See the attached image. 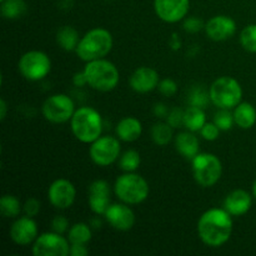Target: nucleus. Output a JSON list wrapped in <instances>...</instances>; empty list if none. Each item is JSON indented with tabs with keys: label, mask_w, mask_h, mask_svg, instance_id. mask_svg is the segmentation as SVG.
I'll return each instance as SVG.
<instances>
[{
	"label": "nucleus",
	"mask_w": 256,
	"mask_h": 256,
	"mask_svg": "<svg viewBox=\"0 0 256 256\" xmlns=\"http://www.w3.org/2000/svg\"><path fill=\"white\" fill-rule=\"evenodd\" d=\"M232 215L225 209L212 208L206 210L198 222V235L205 245L220 248L226 244L232 234Z\"/></svg>",
	"instance_id": "obj_1"
},
{
	"label": "nucleus",
	"mask_w": 256,
	"mask_h": 256,
	"mask_svg": "<svg viewBox=\"0 0 256 256\" xmlns=\"http://www.w3.org/2000/svg\"><path fill=\"white\" fill-rule=\"evenodd\" d=\"M70 129L75 139L80 142L92 144L102 136V118L94 108L82 106L75 110L70 120Z\"/></svg>",
	"instance_id": "obj_2"
},
{
	"label": "nucleus",
	"mask_w": 256,
	"mask_h": 256,
	"mask_svg": "<svg viewBox=\"0 0 256 256\" xmlns=\"http://www.w3.org/2000/svg\"><path fill=\"white\" fill-rule=\"evenodd\" d=\"M112 45L114 40L109 30L104 28H94L82 35L75 52L80 60L88 62L106 56L112 52Z\"/></svg>",
	"instance_id": "obj_3"
},
{
	"label": "nucleus",
	"mask_w": 256,
	"mask_h": 256,
	"mask_svg": "<svg viewBox=\"0 0 256 256\" xmlns=\"http://www.w3.org/2000/svg\"><path fill=\"white\" fill-rule=\"evenodd\" d=\"M84 72L86 75L88 85L98 92H112L119 84L120 72L116 65L104 58L88 62Z\"/></svg>",
	"instance_id": "obj_4"
},
{
	"label": "nucleus",
	"mask_w": 256,
	"mask_h": 256,
	"mask_svg": "<svg viewBox=\"0 0 256 256\" xmlns=\"http://www.w3.org/2000/svg\"><path fill=\"white\" fill-rule=\"evenodd\" d=\"M114 192L122 202L128 205H138L148 199L150 186L142 175L125 172L115 180Z\"/></svg>",
	"instance_id": "obj_5"
},
{
	"label": "nucleus",
	"mask_w": 256,
	"mask_h": 256,
	"mask_svg": "<svg viewBox=\"0 0 256 256\" xmlns=\"http://www.w3.org/2000/svg\"><path fill=\"white\" fill-rule=\"evenodd\" d=\"M210 100L219 109H234L242 100V88L232 76H220L212 84Z\"/></svg>",
	"instance_id": "obj_6"
},
{
	"label": "nucleus",
	"mask_w": 256,
	"mask_h": 256,
	"mask_svg": "<svg viewBox=\"0 0 256 256\" xmlns=\"http://www.w3.org/2000/svg\"><path fill=\"white\" fill-rule=\"evenodd\" d=\"M192 175L200 186L212 188L222 175V164L216 155L212 152H199L192 160Z\"/></svg>",
	"instance_id": "obj_7"
},
{
	"label": "nucleus",
	"mask_w": 256,
	"mask_h": 256,
	"mask_svg": "<svg viewBox=\"0 0 256 256\" xmlns=\"http://www.w3.org/2000/svg\"><path fill=\"white\" fill-rule=\"evenodd\" d=\"M18 69L29 82H39L49 75L52 70V60L46 52L30 50L20 56Z\"/></svg>",
	"instance_id": "obj_8"
},
{
	"label": "nucleus",
	"mask_w": 256,
	"mask_h": 256,
	"mask_svg": "<svg viewBox=\"0 0 256 256\" xmlns=\"http://www.w3.org/2000/svg\"><path fill=\"white\" fill-rule=\"evenodd\" d=\"M75 104L66 94H54L48 98L42 106V116L52 124H64L72 120L75 112Z\"/></svg>",
	"instance_id": "obj_9"
},
{
	"label": "nucleus",
	"mask_w": 256,
	"mask_h": 256,
	"mask_svg": "<svg viewBox=\"0 0 256 256\" xmlns=\"http://www.w3.org/2000/svg\"><path fill=\"white\" fill-rule=\"evenodd\" d=\"M120 139L110 135L98 138L90 144L89 155L92 162L98 166H109L120 158Z\"/></svg>",
	"instance_id": "obj_10"
},
{
	"label": "nucleus",
	"mask_w": 256,
	"mask_h": 256,
	"mask_svg": "<svg viewBox=\"0 0 256 256\" xmlns=\"http://www.w3.org/2000/svg\"><path fill=\"white\" fill-rule=\"evenodd\" d=\"M70 244L68 238L55 232H42L32 242L34 256H68L70 255Z\"/></svg>",
	"instance_id": "obj_11"
},
{
	"label": "nucleus",
	"mask_w": 256,
	"mask_h": 256,
	"mask_svg": "<svg viewBox=\"0 0 256 256\" xmlns=\"http://www.w3.org/2000/svg\"><path fill=\"white\" fill-rule=\"evenodd\" d=\"M76 198V189L74 184L68 179H56L50 184L48 189V199L50 204L60 210L72 206Z\"/></svg>",
	"instance_id": "obj_12"
},
{
	"label": "nucleus",
	"mask_w": 256,
	"mask_h": 256,
	"mask_svg": "<svg viewBox=\"0 0 256 256\" xmlns=\"http://www.w3.org/2000/svg\"><path fill=\"white\" fill-rule=\"evenodd\" d=\"M190 0H154V9L160 20L175 24L186 18Z\"/></svg>",
	"instance_id": "obj_13"
},
{
	"label": "nucleus",
	"mask_w": 256,
	"mask_h": 256,
	"mask_svg": "<svg viewBox=\"0 0 256 256\" xmlns=\"http://www.w3.org/2000/svg\"><path fill=\"white\" fill-rule=\"evenodd\" d=\"M9 235L10 239L20 246H26V245L32 244L39 236L38 235V225L34 218L26 216V215L16 218V220L10 226Z\"/></svg>",
	"instance_id": "obj_14"
},
{
	"label": "nucleus",
	"mask_w": 256,
	"mask_h": 256,
	"mask_svg": "<svg viewBox=\"0 0 256 256\" xmlns=\"http://www.w3.org/2000/svg\"><path fill=\"white\" fill-rule=\"evenodd\" d=\"M110 190L109 182L105 180H94L89 185V194H88V202L92 212L96 215H105L109 209L110 204Z\"/></svg>",
	"instance_id": "obj_15"
},
{
	"label": "nucleus",
	"mask_w": 256,
	"mask_h": 256,
	"mask_svg": "<svg viewBox=\"0 0 256 256\" xmlns=\"http://www.w3.org/2000/svg\"><path fill=\"white\" fill-rule=\"evenodd\" d=\"M236 22L226 15H216L205 22V32L209 39L214 42H224L230 39L236 32Z\"/></svg>",
	"instance_id": "obj_16"
},
{
	"label": "nucleus",
	"mask_w": 256,
	"mask_h": 256,
	"mask_svg": "<svg viewBox=\"0 0 256 256\" xmlns=\"http://www.w3.org/2000/svg\"><path fill=\"white\" fill-rule=\"evenodd\" d=\"M105 220L110 226L119 232H128L135 224V214L125 202L112 204L105 212Z\"/></svg>",
	"instance_id": "obj_17"
},
{
	"label": "nucleus",
	"mask_w": 256,
	"mask_h": 256,
	"mask_svg": "<svg viewBox=\"0 0 256 256\" xmlns=\"http://www.w3.org/2000/svg\"><path fill=\"white\" fill-rule=\"evenodd\" d=\"M159 82L160 78L158 72L149 66L138 68L129 79L130 88L139 94H148V92L158 89Z\"/></svg>",
	"instance_id": "obj_18"
},
{
	"label": "nucleus",
	"mask_w": 256,
	"mask_h": 256,
	"mask_svg": "<svg viewBox=\"0 0 256 256\" xmlns=\"http://www.w3.org/2000/svg\"><path fill=\"white\" fill-rule=\"evenodd\" d=\"M252 198L246 190L236 189L228 194L224 200V209L232 216H242L250 210Z\"/></svg>",
	"instance_id": "obj_19"
},
{
	"label": "nucleus",
	"mask_w": 256,
	"mask_h": 256,
	"mask_svg": "<svg viewBox=\"0 0 256 256\" xmlns=\"http://www.w3.org/2000/svg\"><path fill=\"white\" fill-rule=\"evenodd\" d=\"M175 149L185 159L192 160L200 152L199 139L190 130L179 132L175 136Z\"/></svg>",
	"instance_id": "obj_20"
},
{
	"label": "nucleus",
	"mask_w": 256,
	"mask_h": 256,
	"mask_svg": "<svg viewBox=\"0 0 256 256\" xmlns=\"http://www.w3.org/2000/svg\"><path fill=\"white\" fill-rule=\"evenodd\" d=\"M115 132H116V136L122 142H132L142 136V124L136 118L126 116L118 122Z\"/></svg>",
	"instance_id": "obj_21"
},
{
	"label": "nucleus",
	"mask_w": 256,
	"mask_h": 256,
	"mask_svg": "<svg viewBox=\"0 0 256 256\" xmlns=\"http://www.w3.org/2000/svg\"><path fill=\"white\" fill-rule=\"evenodd\" d=\"M234 120L235 125L240 129H252L256 122V109L250 102H240L238 106L234 108Z\"/></svg>",
	"instance_id": "obj_22"
},
{
	"label": "nucleus",
	"mask_w": 256,
	"mask_h": 256,
	"mask_svg": "<svg viewBox=\"0 0 256 256\" xmlns=\"http://www.w3.org/2000/svg\"><path fill=\"white\" fill-rule=\"evenodd\" d=\"M80 35L76 29H74L70 25H65V26L60 28L56 32V42L62 50L65 52H75L79 45Z\"/></svg>",
	"instance_id": "obj_23"
},
{
	"label": "nucleus",
	"mask_w": 256,
	"mask_h": 256,
	"mask_svg": "<svg viewBox=\"0 0 256 256\" xmlns=\"http://www.w3.org/2000/svg\"><path fill=\"white\" fill-rule=\"evenodd\" d=\"M206 122L204 109L198 106H188L184 112V126L192 132H196L202 130Z\"/></svg>",
	"instance_id": "obj_24"
},
{
	"label": "nucleus",
	"mask_w": 256,
	"mask_h": 256,
	"mask_svg": "<svg viewBox=\"0 0 256 256\" xmlns=\"http://www.w3.org/2000/svg\"><path fill=\"white\" fill-rule=\"evenodd\" d=\"M174 136V128L166 122H155L152 128V139L159 146H166Z\"/></svg>",
	"instance_id": "obj_25"
},
{
	"label": "nucleus",
	"mask_w": 256,
	"mask_h": 256,
	"mask_svg": "<svg viewBox=\"0 0 256 256\" xmlns=\"http://www.w3.org/2000/svg\"><path fill=\"white\" fill-rule=\"evenodd\" d=\"M92 228L85 222H76L72 225L68 230V239L70 244H85L92 240Z\"/></svg>",
	"instance_id": "obj_26"
},
{
	"label": "nucleus",
	"mask_w": 256,
	"mask_h": 256,
	"mask_svg": "<svg viewBox=\"0 0 256 256\" xmlns=\"http://www.w3.org/2000/svg\"><path fill=\"white\" fill-rule=\"evenodd\" d=\"M25 12H26V2L24 0H4L2 2V14L5 19H18V18H22Z\"/></svg>",
	"instance_id": "obj_27"
},
{
	"label": "nucleus",
	"mask_w": 256,
	"mask_h": 256,
	"mask_svg": "<svg viewBox=\"0 0 256 256\" xmlns=\"http://www.w3.org/2000/svg\"><path fill=\"white\" fill-rule=\"evenodd\" d=\"M22 212L20 200L14 195H2L0 199V212L4 218H18Z\"/></svg>",
	"instance_id": "obj_28"
},
{
	"label": "nucleus",
	"mask_w": 256,
	"mask_h": 256,
	"mask_svg": "<svg viewBox=\"0 0 256 256\" xmlns=\"http://www.w3.org/2000/svg\"><path fill=\"white\" fill-rule=\"evenodd\" d=\"M140 162L142 158L136 150H126L119 158V168L125 172H136L138 168L140 166Z\"/></svg>",
	"instance_id": "obj_29"
},
{
	"label": "nucleus",
	"mask_w": 256,
	"mask_h": 256,
	"mask_svg": "<svg viewBox=\"0 0 256 256\" xmlns=\"http://www.w3.org/2000/svg\"><path fill=\"white\" fill-rule=\"evenodd\" d=\"M240 44L246 52H256V24L248 25L242 30Z\"/></svg>",
	"instance_id": "obj_30"
},
{
	"label": "nucleus",
	"mask_w": 256,
	"mask_h": 256,
	"mask_svg": "<svg viewBox=\"0 0 256 256\" xmlns=\"http://www.w3.org/2000/svg\"><path fill=\"white\" fill-rule=\"evenodd\" d=\"M214 122L222 132H228V130L232 129L235 124L234 114H232L229 109H220L219 112L215 114Z\"/></svg>",
	"instance_id": "obj_31"
},
{
	"label": "nucleus",
	"mask_w": 256,
	"mask_h": 256,
	"mask_svg": "<svg viewBox=\"0 0 256 256\" xmlns=\"http://www.w3.org/2000/svg\"><path fill=\"white\" fill-rule=\"evenodd\" d=\"M210 102H212V100H210L209 92H206V90L202 89V88H195V89H192V92H190L189 95V102L192 106L205 109V108L209 105Z\"/></svg>",
	"instance_id": "obj_32"
},
{
	"label": "nucleus",
	"mask_w": 256,
	"mask_h": 256,
	"mask_svg": "<svg viewBox=\"0 0 256 256\" xmlns=\"http://www.w3.org/2000/svg\"><path fill=\"white\" fill-rule=\"evenodd\" d=\"M220 132L222 130L216 126L214 122H205L204 126L200 130V135H202V139H205L206 142H215V140L219 138Z\"/></svg>",
	"instance_id": "obj_33"
},
{
	"label": "nucleus",
	"mask_w": 256,
	"mask_h": 256,
	"mask_svg": "<svg viewBox=\"0 0 256 256\" xmlns=\"http://www.w3.org/2000/svg\"><path fill=\"white\" fill-rule=\"evenodd\" d=\"M158 90L162 95L169 98L174 96L178 92V84L170 78H165V79L160 80L159 85H158Z\"/></svg>",
	"instance_id": "obj_34"
},
{
	"label": "nucleus",
	"mask_w": 256,
	"mask_h": 256,
	"mask_svg": "<svg viewBox=\"0 0 256 256\" xmlns=\"http://www.w3.org/2000/svg\"><path fill=\"white\" fill-rule=\"evenodd\" d=\"M182 28H184L185 32L188 34H196L200 30L205 29V24L202 22V19L195 16H189L184 19V24H182Z\"/></svg>",
	"instance_id": "obj_35"
},
{
	"label": "nucleus",
	"mask_w": 256,
	"mask_h": 256,
	"mask_svg": "<svg viewBox=\"0 0 256 256\" xmlns=\"http://www.w3.org/2000/svg\"><path fill=\"white\" fill-rule=\"evenodd\" d=\"M184 112L185 110L180 108H172V110H169V114L165 118L168 124L172 125L174 129L179 128L180 125H184Z\"/></svg>",
	"instance_id": "obj_36"
},
{
	"label": "nucleus",
	"mask_w": 256,
	"mask_h": 256,
	"mask_svg": "<svg viewBox=\"0 0 256 256\" xmlns=\"http://www.w3.org/2000/svg\"><path fill=\"white\" fill-rule=\"evenodd\" d=\"M42 209V202L36 199V198H29L26 202L22 205V212L26 216L35 218L40 212Z\"/></svg>",
	"instance_id": "obj_37"
},
{
	"label": "nucleus",
	"mask_w": 256,
	"mask_h": 256,
	"mask_svg": "<svg viewBox=\"0 0 256 256\" xmlns=\"http://www.w3.org/2000/svg\"><path fill=\"white\" fill-rule=\"evenodd\" d=\"M52 232H59V234H64L69 230V222L62 215H56L52 222Z\"/></svg>",
	"instance_id": "obj_38"
},
{
	"label": "nucleus",
	"mask_w": 256,
	"mask_h": 256,
	"mask_svg": "<svg viewBox=\"0 0 256 256\" xmlns=\"http://www.w3.org/2000/svg\"><path fill=\"white\" fill-rule=\"evenodd\" d=\"M88 254H89V250L85 244H72L70 246V255L72 256H86Z\"/></svg>",
	"instance_id": "obj_39"
},
{
	"label": "nucleus",
	"mask_w": 256,
	"mask_h": 256,
	"mask_svg": "<svg viewBox=\"0 0 256 256\" xmlns=\"http://www.w3.org/2000/svg\"><path fill=\"white\" fill-rule=\"evenodd\" d=\"M72 84L78 88H82L85 85H88V79L86 75H85L84 70L79 72H75L74 76H72Z\"/></svg>",
	"instance_id": "obj_40"
},
{
	"label": "nucleus",
	"mask_w": 256,
	"mask_h": 256,
	"mask_svg": "<svg viewBox=\"0 0 256 256\" xmlns=\"http://www.w3.org/2000/svg\"><path fill=\"white\" fill-rule=\"evenodd\" d=\"M154 114L158 118H166L169 114V109L166 108V105L162 104V102H158L154 106Z\"/></svg>",
	"instance_id": "obj_41"
},
{
	"label": "nucleus",
	"mask_w": 256,
	"mask_h": 256,
	"mask_svg": "<svg viewBox=\"0 0 256 256\" xmlns=\"http://www.w3.org/2000/svg\"><path fill=\"white\" fill-rule=\"evenodd\" d=\"M6 112H8V104L4 99L0 100V120H4L6 118Z\"/></svg>",
	"instance_id": "obj_42"
},
{
	"label": "nucleus",
	"mask_w": 256,
	"mask_h": 256,
	"mask_svg": "<svg viewBox=\"0 0 256 256\" xmlns=\"http://www.w3.org/2000/svg\"><path fill=\"white\" fill-rule=\"evenodd\" d=\"M252 196L256 199V180L254 182V184H252Z\"/></svg>",
	"instance_id": "obj_43"
},
{
	"label": "nucleus",
	"mask_w": 256,
	"mask_h": 256,
	"mask_svg": "<svg viewBox=\"0 0 256 256\" xmlns=\"http://www.w3.org/2000/svg\"><path fill=\"white\" fill-rule=\"evenodd\" d=\"M4 2V0H0V2Z\"/></svg>",
	"instance_id": "obj_44"
}]
</instances>
